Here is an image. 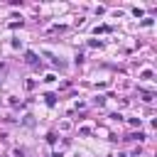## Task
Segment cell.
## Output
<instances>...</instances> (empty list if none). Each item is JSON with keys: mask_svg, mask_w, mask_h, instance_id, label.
<instances>
[{"mask_svg": "<svg viewBox=\"0 0 157 157\" xmlns=\"http://www.w3.org/2000/svg\"><path fill=\"white\" fill-rule=\"evenodd\" d=\"M128 140H145V135L142 133H133V135H128Z\"/></svg>", "mask_w": 157, "mask_h": 157, "instance_id": "3", "label": "cell"}, {"mask_svg": "<svg viewBox=\"0 0 157 157\" xmlns=\"http://www.w3.org/2000/svg\"><path fill=\"white\" fill-rule=\"evenodd\" d=\"M44 103H47V106H57V96H54V93H47V96H44Z\"/></svg>", "mask_w": 157, "mask_h": 157, "instance_id": "2", "label": "cell"}, {"mask_svg": "<svg viewBox=\"0 0 157 157\" xmlns=\"http://www.w3.org/2000/svg\"><path fill=\"white\" fill-rule=\"evenodd\" d=\"M25 61H27V64H32V66H37V64H39V59H37V54H35V52H27V54H25Z\"/></svg>", "mask_w": 157, "mask_h": 157, "instance_id": "1", "label": "cell"}, {"mask_svg": "<svg viewBox=\"0 0 157 157\" xmlns=\"http://www.w3.org/2000/svg\"><path fill=\"white\" fill-rule=\"evenodd\" d=\"M52 157H61V152H54V155H52Z\"/></svg>", "mask_w": 157, "mask_h": 157, "instance_id": "7", "label": "cell"}, {"mask_svg": "<svg viewBox=\"0 0 157 157\" xmlns=\"http://www.w3.org/2000/svg\"><path fill=\"white\" fill-rule=\"evenodd\" d=\"M47 142H52V145H54V142H57V135L49 133V135H47Z\"/></svg>", "mask_w": 157, "mask_h": 157, "instance_id": "5", "label": "cell"}, {"mask_svg": "<svg viewBox=\"0 0 157 157\" xmlns=\"http://www.w3.org/2000/svg\"><path fill=\"white\" fill-rule=\"evenodd\" d=\"M88 44H91V47H103V42H101V39H91Z\"/></svg>", "mask_w": 157, "mask_h": 157, "instance_id": "6", "label": "cell"}, {"mask_svg": "<svg viewBox=\"0 0 157 157\" xmlns=\"http://www.w3.org/2000/svg\"><path fill=\"white\" fill-rule=\"evenodd\" d=\"M140 79H145V81H150V79H152V71H142V74H140Z\"/></svg>", "mask_w": 157, "mask_h": 157, "instance_id": "4", "label": "cell"}]
</instances>
